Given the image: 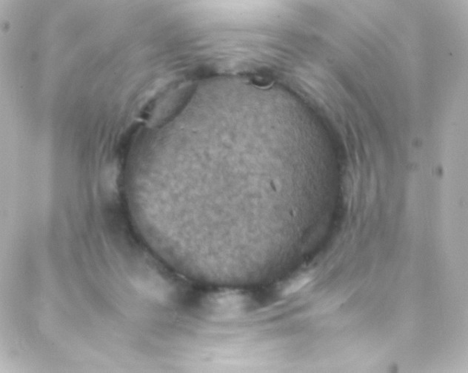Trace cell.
I'll use <instances>...</instances> for the list:
<instances>
[{
	"label": "cell",
	"instance_id": "obj_1",
	"mask_svg": "<svg viewBox=\"0 0 468 373\" xmlns=\"http://www.w3.org/2000/svg\"><path fill=\"white\" fill-rule=\"evenodd\" d=\"M245 298L237 293H221L210 299V306L212 310L221 314H231L239 311L242 305Z\"/></svg>",
	"mask_w": 468,
	"mask_h": 373
}]
</instances>
